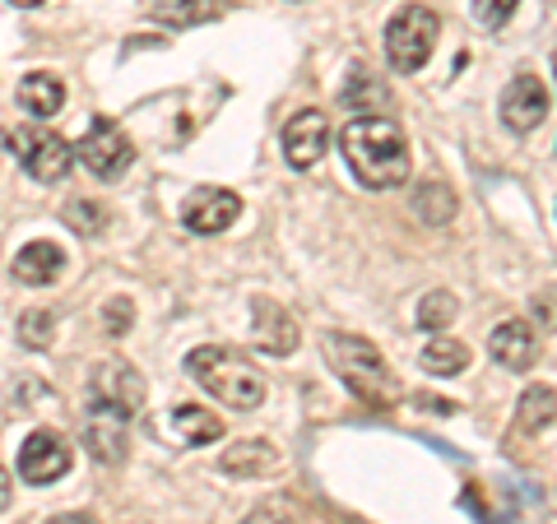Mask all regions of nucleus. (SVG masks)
Here are the masks:
<instances>
[{
    "label": "nucleus",
    "mask_w": 557,
    "mask_h": 524,
    "mask_svg": "<svg viewBox=\"0 0 557 524\" xmlns=\"http://www.w3.org/2000/svg\"><path fill=\"white\" fill-rule=\"evenodd\" d=\"M348 172L368 190H391L409 182V139L391 116H354L339 130Z\"/></svg>",
    "instance_id": "1"
},
{
    "label": "nucleus",
    "mask_w": 557,
    "mask_h": 524,
    "mask_svg": "<svg viewBox=\"0 0 557 524\" xmlns=\"http://www.w3.org/2000/svg\"><path fill=\"white\" fill-rule=\"evenodd\" d=\"M186 372L196 386H205V395H214L219 404H228L237 413H251L265 404V376L237 353L228 344H205L186 353Z\"/></svg>",
    "instance_id": "2"
},
{
    "label": "nucleus",
    "mask_w": 557,
    "mask_h": 524,
    "mask_svg": "<svg viewBox=\"0 0 557 524\" xmlns=\"http://www.w3.org/2000/svg\"><path fill=\"white\" fill-rule=\"evenodd\" d=\"M325 362H330V372H339L344 386L354 395H362L368 404H391L395 380H391V366H386V358L376 353L372 339L330 329L325 335Z\"/></svg>",
    "instance_id": "3"
},
{
    "label": "nucleus",
    "mask_w": 557,
    "mask_h": 524,
    "mask_svg": "<svg viewBox=\"0 0 557 524\" xmlns=\"http://www.w3.org/2000/svg\"><path fill=\"white\" fill-rule=\"evenodd\" d=\"M442 20L428 5H405L395 10V20L386 24V61L395 75H418L428 65L432 47H437Z\"/></svg>",
    "instance_id": "4"
},
{
    "label": "nucleus",
    "mask_w": 557,
    "mask_h": 524,
    "mask_svg": "<svg viewBox=\"0 0 557 524\" xmlns=\"http://www.w3.org/2000/svg\"><path fill=\"white\" fill-rule=\"evenodd\" d=\"M10 153L20 159V167L28 172V177L42 182V186L65 182V172L75 167V149H70L65 139H61L57 130H47V126H24V130H14V135H10Z\"/></svg>",
    "instance_id": "5"
},
{
    "label": "nucleus",
    "mask_w": 557,
    "mask_h": 524,
    "mask_svg": "<svg viewBox=\"0 0 557 524\" xmlns=\"http://www.w3.org/2000/svg\"><path fill=\"white\" fill-rule=\"evenodd\" d=\"M70 149H75V159L89 167L98 182H116L121 172L131 167V159H135L131 139L121 135V126L112 116H94L89 130H84V139H79V145H70Z\"/></svg>",
    "instance_id": "6"
},
{
    "label": "nucleus",
    "mask_w": 557,
    "mask_h": 524,
    "mask_svg": "<svg viewBox=\"0 0 557 524\" xmlns=\"http://www.w3.org/2000/svg\"><path fill=\"white\" fill-rule=\"evenodd\" d=\"M89 409L98 413H116V417H131L145 409V380L131 362H98L94 376H89Z\"/></svg>",
    "instance_id": "7"
},
{
    "label": "nucleus",
    "mask_w": 557,
    "mask_h": 524,
    "mask_svg": "<svg viewBox=\"0 0 557 524\" xmlns=\"http://www.w3.org/2000/svg\"><path fill=\"white\" fill-rule=\"evenodd\" d=\"M70 474V446L61 432L51 427H38L28 436V441L20 446V478L33 483V487H47Z\"/></svg>",
    "instance_id": "8"
},
{
    "label": "nucleus",
    "mask_w": 557,
    "mask_h": 524,
    "mask_svg": "<svg viewBox=\"0 0 557 524\" xmlns=\"http://www.w3.org/2000/svg\"><path fill=\"white\" fill-rule=\"evenodd\" d=\"M251 339L260 353H270V358H288V353H298V321L288 316L284 307H274L270 297H256L251 302Z\"/></svg>",
    "instance_id": "9"
},
{
    "label": "nucleus",
    "mask_w": 557,
    "mask_h": 524,
    "mask_svg": "<svg viewBox=\"0 0 557 524\" xmlns=\"http://www.w3.org/2000/svg\"><path fill=\"white\" fill-rule=\"evenodd\" d=\"M237 214H242V196H233V190H223V186H205L182 204V223L190 233H205V237L233 228Z\"/></svg>",
    "instance_id": "10"
},
{
    "label": "nucleus",
    "mask_w": 557,
    "mask_h": 524,
    "mask_svg": "<svg viewBox=\"0 0 557 524\" xmlns=\"http://www.w3.org/2000/svg\"><path fill=\"white\" fill-rule=\"evenodd\" d=\"M548 116V89L539 84V75H516L502 93V121L516 130V135H530L544 126Z\"/></svg>",
    "instance_id": "11"
},
{
    "label": "nucleus",
    "mask_w": 557,
    "mask_h": 524,
    "mask_svg": "<svg viewBox=\"0 0 557 524\" xmlns=\"http://www.w3.org/2000/svg\"><path fill=\"white\" fill-rule=\"evenodd\" d=\"M325 145H330V121L325 112H298L284 126V159L307 172V167H317L325 159Z\"/></svg>",
    "instance_id": "12"
},
{
    "label": "nucleus",
    "mask_w": 557,
    "mask_h": 524,
    "mask_svg": "<svg viewBox=\"0 0 557 524\" xmlns=\"http://www.w3.org/2000/svg\"><path fill=\"white\" fill-rule=\"evenodd\" d=\"M487 353H493L497 366H507V372H530L534 366V353H539V335L530 321H502L493 325V335H487Z\"/></svg>",
    "instance_id": "13"
},
{
    "label": "nucleus",
    "mask_w": 557,
    "mask_h": 524,
    "mask_svg": "<svg viewBox=\"0 0 557 524\" xmlns=\"http://www.w3.org/2000/svg\"><path fill=\"white\" fill-rule=\"evenodd\" d=\"M159 432L172 436L177 446H205V441H219V436H223V417L200 409V404H177L159 423Z\"/></svg>",
    "instance_id": "14"
},
{
    "label": "nucleus",
    "mask_w": 557,
    "mask_h": 524,
    "mask_svg": "<svg viewBox=\"0 0 557 524\" xmlns=\"http://www.w3.org/2000/svg\"><path fill=\"white\" fill-rule=\"evenodd\" d=\"M61 270H65V251L57 241H28V247H20V255H14V278L28 288L57 284Z\"/></svg>",
    "instance_id": "15"
},
{
    "label": "nucleus",
    "mask_w": 557,
    "mask_h": 524,
    "mask_svg": "<svg viewBox=\"0 0 557 524\" xmlns=\"http://www.w3.org/2000/svg\"><path fill=\"white\" fill-rule=\"evenodd\" d=\"M126 417L116 413H98L89 409V427H84V441H89V456L102 464H121L126 460Z\"/></svg>",
    "instance_id": "16"
},
{
    "label": "nucleus",
    "mask_w": 557,
    "mask_h": 524,
    "mask_svg": "<svg viewBox=\"0 0 557 524\" xmlns=\"http://www.w3.org/2000/svg\"><path fill=\"white\" fill-rule=\"evenodd\" d=\"M223 474H242V478L278 474V450L270 441H237L223 450Z\"/></svg>",
    "instance_id": "17"
},
{
    "label": "nucleus",
    "mask_w": 557,
    "mask_h": 524,
    "mask_svg": "<svg viewBox=\"0 0 557 524\" xmlns=\"http://www.w3.org/2000/svg\"><path fill=\"white\" fill-rule=\"evenodd\" d=\"M20 108L38 121H51L65 108V84L57 75H47V70H38V75H28L20 84Z\"/></svg>",
    "instance_id": "18"
},
{
    "label": "nucleus",
    "mask_w": 557,
    "mask_h": 524,
    "mask_svg": "<svg viewBox=\"0 0 557 524\" xmlns=\"http://www.w3.org/2000/svg\"><path fill=\"white\" fill-rule=\"evenodd\" d=\"M149 14L168 28H200L223 14V0H153Z\"/></svg>",
    "instance_id": "19"
},
{
    "label": "nucleus",
    "mask_w": 557,
    "mask_h": 524,
    "mask_svg": "<svg viewBox=\"0 0 557 524\" xmlns=\"http://www.w3.org/2000/svg\"><path fill=\"white\" fill-rule=\"evenodd\" d=\"M553 417H557V390H553V386H530L525 395H520L516 427L525 432V436H534V432L553 427Z\"/></svg>",
    "instance_id": "20"
},
{
    "label": "nucleus",
    "mask_w": 557,
    "mask_h": 524,
    "mask_svg": "<svg viewBox=\"0 0 557 524\" xmlns=\"http://www.w3.org/2000/svg\"><path fill=\"white\" fill-rule=\"evenodd\" d=\"M465 366H469V344H460V339L437 335L423 348V372L428 376H460Z\"/></svg>",
    "instance_id": "21"
},
{
    "label": "nucleus",
    "mask_w": 557,
    "mask_h": 524,
    "mask_svg": "<svg viewBox=\"0 0 557 524\" xmlns=\"http://www.w3.org/2000/svg\"><path fill=\"white\" fill-rule=\"evenodd\" d=\"M413 214L418 219H428V223H450L456 219V196L442 186V182H432V186H418V196H413Z\"/></svg>",
    "instance_id": "22"
},
{
    "label": "nucleus",
    "mask_w": 557,
    "mask_h": 524,
    "mask_svg": "<svg viewBox=\"0 0 557 524\" xmlns=\"http://www.w3.org/2000/svg\"><path fill=\"white\" fill-rule=\"evenodd\" d=\"M456 321V297H450L446 288H437V292H428L423 302H418V325L428 329V335H442V329Z\"/></svg>",
    "instance_id": "23"
},
{
    "label": "nucleus",
    "mask_w": 557,
    "mask_h": 524,
    "mask_svg": "<svg viewBox=\"0 0 557 524\" xmlns=\"http://www.w3.org/2000/svg\"><path fill=\"white\" fill-rule=\"evenodd\" d=\"M65 223H70L75 233L94 237V233L108 228V209H102L98 200H89V196H79V200H70V204H65Z\"/></svg>",
    "instance_id": "24"
},
{
    "label": "nucleus",
    "mask_w": 557,
    "mask_h": 524,
    "mask_svg": "<svg viewBox=\"0 0 557 524\" xmlns=\"http://www.w3.org/2000/svg\"><path fill=\"white\" fill-rule=\"evenodd\" d=\"M51 329H57L51 311H24V316H20V339L28 348H47L51 344Z\"/></svg>",
    "instance_id": "25"
},
{
    "label": "nucleus",
    "mask_w": 557,
    "mask_h": 524,
    "mask_svg": "<svg viewBox=\"0 0 557 524\" xmlns=\"http://www.w3.org/2000/svg\"><path fill=\"white\" fill-rule=\"evenodd\" d=\"M516 5H520V0H474V20L483 28H502L516 14Z\"/></svg>",
    "instance_id": "26"
},
{
    "label": "nucleus",
    "mask_w": 557,
    "mask_h": 524,
    "mask_svg": "<svg viewBox=\"0 0 557 524\" xmlns=\"http://www.w3.org/2000/svg\"><path fill=\"white\" fill-rule=\"evenodd\" d=\"M530 311H534V325L544 329H557V288H539L534 297H530Z\"/></svg>",
    "instance_id": "27"
},
{
    "label": "nucleus",
    "mask_w": 557,
    "mask_h": 524,
    "mask_svg": "<svg viewBox=\"0 0 557 524\" xmlns=\"http://www.w3.org/2000/svg\"><path fill=\"white\" fill-rule=\"evenodd\" d=\"M247 524H298V520H293V511L284 501H260L256 511L247 515Z\"/></svg>",
    "instance_id": "28"
},
{
    "label": "nucleus",
    "mask_w": 557,
    "mask_h": 524,
    "mask_svg": "<svg viewBox=\"0 0 557 524\" xmlns=\"http://www.w3.org/2000/svg\"><path fill=\"white\" fill-rule=\"evenodd\" d=\"M131 321H135V307L126 302V297H116V302L108 307V335H126Z\"/></svg>",
    "instance_id": "29"
},
{
    "label": "nucleus",
    "mask_w": 557,
    "mask_h": 524,
    "mask_svg": "<svg viewBox=\"0 0 557 524\" xmlns=\"http://www.w3.org/2000/svg\"><path fill=\"white\" fill-rule=\"evenodd\" d=\"M10 497H14V483H10L5 469H0V511H5V506H10Z\"/></svg>",
    "instance_id": "30"
},
{
    "label": "nucleus",
    "mask_w": 557,
    "mask_h": 524,
    "mask_svg": "<svg viewBox=\"0 0 557 524\" xmlns=\"http://www.w3.org/2000/svg\"><path fill=\"white\" fill-rule=\"evenodd\" d=\"M51 524H98V520H94V515H57Z\"/></svg>",
    "instance_id": "31"
},
{
    "label": "nucleus",
    "mask_w": 557,
    "mask_h": 524,
    "mask_svg": "<svg viewBox=\"0 0 557 524\" xmlns=\"http://www.w3.org/2000/svg\"><path fill=\"white\" fill-rule=\"evenodd\" d=\"M10 5H20V10H38V5H47V0H10Z\"/></svg>",
    "instance_id": "32"
},
{
    "label": "nucleus",
    "mask_w": 557,
    "mask_h": 524,
    "mask_svg": "<svg viewBox=\"0 0 557 524\" xmlns=\"http://www.w3.org/2000/svg\"><path fill=\"white\" fill-rule=\"evenodd\" d=\"M5 145H10V135H5V130H0V149H5Z\"/></svg>",
    "instance_id": "33"
},
{
    "label": "nucleus",
    "mask_w": 557,
    "mask_h": 524,
    "mask_svg": "<svg viewBox=\"0 0 557 524\" xmlns=\"http://www.w3.org/2000/svg\"><path fill=\"white\" fill-rule=\"evenodd\" d=\"M330 524H362V520H330Z\"/></svg>",
    "instance_id": "34"
}]
</instances>
